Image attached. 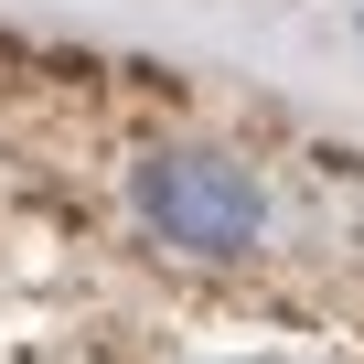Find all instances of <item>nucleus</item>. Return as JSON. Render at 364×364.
<instances>
[{
	"instance_id": "obj_1",
	"label": "nucleus",
	"mask_w": 364,
	"mask_h": 364,
	"mask_svg": "<svg viewBox=\"0 0 364 364\" xmlns=\"http://www.w3.org/2000/svg\"><path fill=\"white\" fill-rule=\"evenodd\" d=\"M129 204L150 225V247H171L182 268H236L257 236H268V193H257V171L225 161V150H150L129 171Z\"/></svg>"
},
{
	"instance_id": "obj_2",
	"label": "nucleus",
	"mask_w": 364,
	"mask_h": 364,
	"mask_svg": "<svg viewBox=\"0 0 364 364\" xmlns=\"http://www.w3.org/2000/svg\"><path fill=\"white\" fill-rule=\"evenodd\" d=\"M236 364H289V353H236Z\"/></svg>"
}]
</instances>
